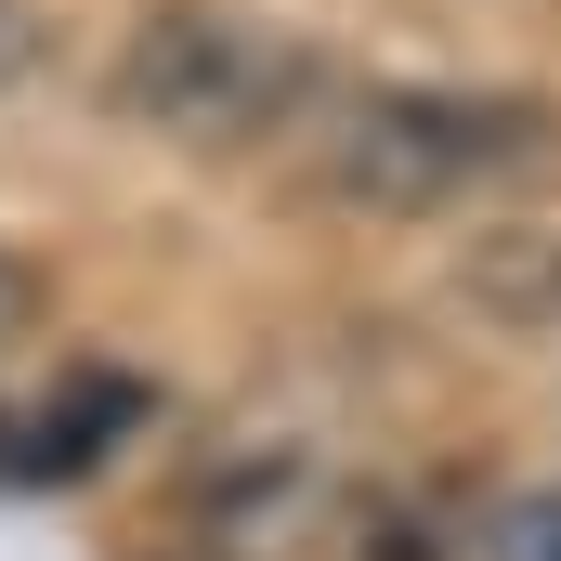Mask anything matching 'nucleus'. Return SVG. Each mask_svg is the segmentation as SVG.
<instances>
[{
  "instance_id": "obj_1",
  "label": "nucleus",
  "mask_w": 561,
  "mask_h": 561,
  "mask_svg": "<svg viewBox=\"0 0 561 561\" xmlns=\"http://www.w3.org/2000/svg\"><path fill=\"white\" fill-rule=\"evenodd\" d=\"M549 144V105L523 92H431V79H366V92H313L300 157L340 209H444L496 170H523Z\"/></svg>"
},
{
  "instance_id": "obj_4",
  "label": "nucleus",
  "mask_w": 561,
  "mask_h": 561,
  "mask_svg": "<svg viewBox=\"0 0 561 561\" xmlns=\"http://www.w3.org/2000/svg\"><path fill=\"white\" fill-rule=\"evenodd\" d=\"M39 39H53V13H39V0H0V92L39 66Z\"/></svg>"
},
{
  "instance_id": "obj_5",
  "label": "nucleus",
  "mask_w": 561,
  "mask_h": 561,
  "mask_svg": "<svg viewBox=\"0 0 561 561\" xmlns=\"http://www.w3.org/2000/svg\"><path fill=\"white\" fill-rule=\"evenodd\" d=\"M0 313H13V275H0Z\"/></svg>"
},
{
  "instance_id": "obj_3",
  "label": "nucleus",
  "mask_w": 561,
  "mask_h": 561,
  "mask_svg": "<svg viewBox=\"0 0 561 561\" xmlns=\"http://www.w3.org/2000/svg\"><path fill=\"white\" fill-rule=\"evenodd\" d=\"M470 561H561V483L496 496V510H483V536H470Z\"/></svg>"
},
{
  "instance_id": "obj_2",
  "label": "nucleus",
  "mask_w": 561,
  "mask_h": 561,
  "mask_svg": "<svg viewBox=\"0 0 561 561\" xmlns=\"http://www.w3.org/2000/svg\"><path fill=\"white\" fill-rule=\"evenodd\" d=\"M313 92L327 79H313L300 39H275L262 13H209V0H157L118 53V79H105V105L131 131L183 144V157H249V144L300 131Z\"/></svg>"
}]
</instances>
